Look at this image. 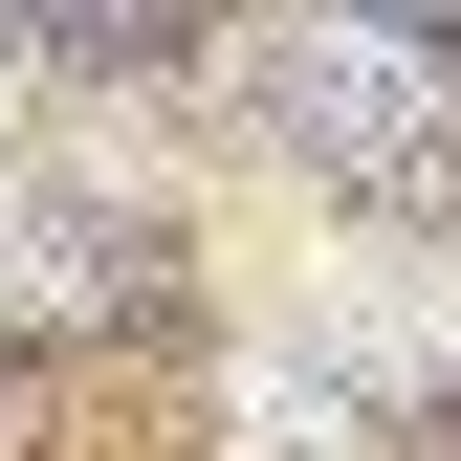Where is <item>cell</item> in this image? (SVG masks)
I'll list each match as a JSON object with an SVG mask.
<instances>
[{
	"instance_id": "obj_2",
	"label": "cell",
	"mask_w": 461,
	"mask_h": 461,
	"mask_svg": "<svg viewBox=\"0 0 461 461\" xmlns=\"http://www.w3.org/2000/svg\"><path fill=\"white\" fill-rule=\"evenodd\" d=\"M67 308H110V220L0 198V330H67Z\"/></svg>"
},
{
	"instance_id": "obj_3",
	"label": "cell",
	"mask_w": 461,
	"mask_h": 461,
	"mask_svg": "<svg viewBox=\"0 0 461 461\" xmlns=\"http://www.w3.org/2000/svg\"><path fill=\"white\" fill-rule=\"evenodd\" d=\"M220 418H242V461H352V395H330L308 352H264L242 395H220Z\"/></svg>"
},
{
	"instance_id": "obj_1",
	"label": "cell",
	"mask_w": 461,
	"mask_h": 461,
	"mask_svg": "<svg viewBox=\"0 0 461 461\" xmlns=\"http://www.w3.org/2000/svg\"><path fill=\"white\" fill-rule=\"evenodd\" d=\"M220 88H242L285 154L374 176V198H439L461 176V88H439V44H395V23H242Z\"/></svg>"
}]
</instances>
